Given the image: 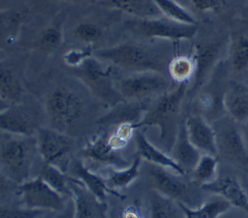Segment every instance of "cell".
Masks as SVG:
<instances>
[{"label":"cell","instance_id":"obj_30","mask_svg":"<svg viewBox=\"0 0 248 218\" xmlns=\"http://www.w3.org/2000/svg\"><path fill=\"white\" fill-rule=\"evenodd\" d=\"M39 176L47 182L60 195L67 199H72L71 182L73 177L71 175H67L66 172L55 166L44 163Z\"/></svg>","mask_w":248,"mask_h":218},{"label":"cell","instance_id":"obj_37","mask_svg":"<svg viewBox=\"0 0 248 218\" xmlns=\"http://www.w3.org/2000/svg\"><path fill=\"white\" fill-rule=\"evenodd\" d=\"M192 6L201 13H219L222 11L228 0H190Z\"/></svg>","mask_w":248,"mask_h":218},{"label":"cell","instance_id":"obj_21","mask_svg":"<svg viewBox=\"0 0 248 218\" xmlns=\"http://www.w3.org/2000/svg\"><path fill=\"white\" fill-rule=\"evenodd\" d=\"M136 147L139 157L151 164L165 167L177 174L186 176L185 171L171 158L170 154L166 153L156 145H154L143 132H137L135 136Z\"/></svg>","mask_w":248,"mask_h":218},{"label":"cell","instance_id":"obj_16","mask_svg":"<svg viewBox=\"0 0 248 218\" xmlns=\"http://www.w3.org/2000/svg\"><path fill=\"white\" fill-rule=\"evenodd\" d=\"M71 191L75 218H108L107 202L98 199L75 177L71 182Z\"/></svg>","mask_w":248,"mask_h":218},{"label":"cell","instance_id":"obj_24","mask_svg":"<svg viewBox=\"0 0 248 218\" xmlns=\"http://www.w3.org/2000/svg\"><path fill=\"white\" fill-rule=\"evenodd\" d=\"M27 13L20 8H6L0 13V36L4 46H14L20 37Z\"/></svg>","mask_w":248,"mask_h":218},{"label":"cell","instance_id":"obj_13","mask_svg":"<svg viewBox=\"0 0 248 218\" xmlns=\"http://www.w3.org/2000/svg\"><path fill=\"white\" fill-rule=\"evenodd\" d=\"M227 42L225 39L202 43L195 46L193 58L196 63V72L191 83L189 92L191 96H195L207 82L210 73L215 70L218 65L219 57L223 51Z\"/></svg>","mask_w":248,"mask_h":218},{"label":"cell","instance_id":"obj_6","mask_svg":"<svg viewBox=\"0 0 248 218\" xmlns=\"http://www.w3.org/2000/svg\"><path fill=\"white\" fill-rule=\"evenodd\" d=\"M147 174L154 190L160 194L191 208L198 207L204 203L199 190L185 180V176L151 163L147 167Z\"/></svg>","mask_w":248,"mask_h":218},{"label":"cell","instance_id":"obj_41","mask_svg":"<svg viewBox=\"0 0 248 218\" xmlns=\"http://www.w3.org/2000/svg\"><path fill=\"white\" fill-rule=\"evenodd\" d=\"M245 17H246L247 20H248V7L246 8V11H245Z\"/></svg>","mask_w":248,"mask_h":218},{"label":"cell","instance_id":"obj_22","mask_svg":"<svg viewBox=\"0 0 248 218\" xmlns=\"http://www.w3.org/2000/svg\"><path fill=\"white\" fill-rule=\"evenodd\" d=\"M225 110L237 123L248 121V88L237 82H231L225 90Z\"/></svg>","mask_w":248,"mask_h":218},{"label":"cell","instance_id":"obj_23","mask_svg":"<svg viewBox=\"0 0 248 218\" xmlns=\"http://www.w3.org/2000/svg\"><path fill=\"white\" fill-rule=\"evenodd\" d=\"M24 92L25 89L18 72H16L13 67L2 64L1 76H0L1 109L22 102L24 99Z\"/></svg>","mask_w":248,"mask_h":218},{"label":"cell","instance_id":"obj_36","mask_svg":"<svg viewBox=\"0 0 248 218\" xmlns=\"http://www.w3.org/2000/svg\"><path fill=\"white\" fill-rule=\"evenodd\" d=\"M94 56L92 51V46H85L82 48H72L69 49L63 56L65 64L72 69L78 68L83 63Z\"/></svg>","mask_w":248,"mask_h":218},{"label":"cell","instance_id":"obj_9","mask_svg":"<svg viewBox=\"0 0 248 218\" xmlns=\"http://www.w3.org/2000/svg\"><path fill=\"white\" fill-rule=\"evenodd\" d=\"M16 194L19 196L22 207L49 212L62 210L69 200L56 192L41 176L17 185Z\"/></svg>","mask_w":248,"mask_h":218},{"label":"cell","instance_id":"obj_28","mask_svg":"<svg viewBox=\"0 0 248 218\" xmlns=\"http://www.w3.org/2000/svg\"><path fill=\"white\" fill-rule=\"evenodd\" d=\"M195 72L196 63L192 55H176L169 62V76L177 85L192 83Z\"/></svg>","mask_w":248,"mask_h":218},{"label":"cell","instance_id":"obj_33","mask_svg":"<svg viewBox=\"0 0 248 218\" xmlns=\"http://www.w3.org/2000/svg\"><path fill=\"white\" fill-rule=\"evenodd\" d=\"M154 2L164 17L182 24L197 25L195 17L175 0H154Z\"/></svg>","mask_w":248,"mask_h":218},{"label":"cell","instance_id":"obj_1","mask_svg":"<svg viewBox=\"0 0 248 218\" xmlns=\"http://www.w3.org/2000/svg\"><path fill=\"white\" fill-rule=\"evenodd\" d=\"M40 153L36 136H22L1 132L0 136V168L1 177L20 185L32 179Z\"/></svg>","mask_w":248,"mask_h":218},{"label":"cell","instance_id":"obj_5","mask_svg":"<svg viewBox=\"0 0 248 218\" xmlns=\"http://www.w3.org/2000/svg\"><path fill=\"white\" fill-rule=\"evenodd\" d=\"M45 111L51 128L66 133L83 117L85 103L75 90L67 87H56L46 95Z\"/></svg>","mask_w":248,"mask_h":218},{"label":"cell","instance_id":"obj_32","mask_svg":"<svg viewBox=\"0 0 248 218\" xmlns=\"http://www.w3.org/2000/svg\"><path fill=\"white\" fill-rule=\"evenodd\" d=\"M219 158L211 154H202L201 158L192 171L193 180L200 185L209 184L218 178Z\"/></svg>","mask_w":248,"mask_h":218},{"label":"cell","instance_id":"obj_19","mask_svg":"<svg viewBox=\"0 0 248 218\" xmlns=\"http://www.w3.org/2000/svg\"><path fill=\"white\" fill-rule=\"evenodd\" d=\"M68 170L70 171L71 176L80 180L86 186V188L101 201L107 202L108 195H111L120 200L125 199V196H123L118 190L110 188L107 179L91 171L81 160H72Z\"/></svg>","mask_w":248,"mask_h":218},{"label":"cell","instance_id":"obj_17","mask_svg":"<svg viewBox=\"0 0 248 218\" xmlns=\"http://www.w3.org/2000/svg\"><path fill=\"white\" fill-rule=\"evenodd\" d=\"M184 122L191 144L202 154L218 157L216 133L210 122L199 114L189 115L184 119Z\"/></svg>","mask_w":248,"mask_h":218},{"label":"cell","instance_id":"obj_10","mask_svg":"<svg viewBox=\"0 0 248 218\" xmlns=\"http://www.w3.org/2000/svg\"><path fill=\"white\" fill-rule=\"evenodd\" d=\"M127 28L141 37L167 41L191 40L198 33L197 25L178 23L164 16L146 20L133 19L127 22Z\"/></svg>","mask_w":248,"mask_h":218},{"label":"cell","instance_id":"obj_4","mask_svg":"<svg viewBox=\"0 0 248 218\" xmlns=\"http://www.w3.org/2000/svg\"><path fill=\"white\" fill-rule=\"evenodd\" d=\"M73 70L85 87L106 105L113 108L125 102L117 89V80L112 67L106 62L93 56Z\"/></svg>","mask_w":248,"mask_h":218},{"label":"cell","instance_id":"obj_31","mask_svg":"<svg viewBox=\"0 0 248 218\" xmlns=\"http://www.w3.org/2000/svg\"><path fill=\"white\" fill-rule=\"evenodd\" d=\"M142 159L138 154L135 155L131 164L125 168L111 170L107 182L112 189L119 190L128 187L139 175V169Z\"/></svg>","mask_w":248,"mask_h":218},{"label":"cell","instance_id":"obj_8","mask_svg":"<svg viewBox=\"0 0 248 218\" xmlns=\"http://www.w3.org/2000/svg\"><path fill=\"white\" fill-rule=\"evenodd\" d=\"M218 158L226 162L242 168H248V151L241 128L228 115L214 122Z\"/></svg>","mask_w":248,"mask_h":218},{"label":"cell","instance_id":"obj_3","mask_svg":"<svg viewBox=\"0 0 248 218\" xmlns=\"http://www.w3.org/2000/svg\"><path fill=\"white\" fill-rule=\"evenodd\" d=\"M188 84H180L174 89L169 90L160 97L150 109H147L139 129L156 126L160 131V140L164 147L171 151L178 131V116L185 96L187 95Z\"/></svg>","mask_w":248,"mask_h":218},{"label":"cell","instance_id":"obj_15","mask_svg":"<svg viewBox=\"0 0 248 218\" xmlns=\"http://www.w3.org/2000/svg\"><path fill=\"white\" fill-rule=\"evenodd\" d=\"M220 79L213 77L207 85H204L196 95L197 114L204 117L208 122H216L227 115L224 104L225 90Z\"/></svg>","mask_w":248,"mask_h":218},{"label":"cell","instance_id":"obj_14","mask_svg":"<svg viewBox=\"0 0 248 218\" xmlns=\"http://www.w3.org/2000/svg\"><path fill=\"white\" fill-rule=\"evenodd\" d=\"M83 153L84 157L92 162L110 165L116 169L125 168L131 164L123 158L122 152L115 149L112 145L108 131L105 128L101 129L88 141Z\"/></svg>","mask_w":248,"mask_h":218},{"label":"cell","instance_id":"obj_35","mask_svg":"<svg viewBox=\"0 0 248 218\" xmlns=\"http://www.w3.org/2000/svg\"><path fill=\"white\" fill-rule=\"evenodd\" d=\"M63 40V30L61 25L53 24L46 27L41 33L38 39V45L46 51H51L57 48Z\"/></svg>","mask_w":248,"mask_h":218},{"label":"cell","instance_id":"obj_27","mask_svg":"<svg viewBox=\"0 0 248 218\" xmlns=\"http://www.w3.org/2000/svg\"><path fill=\"white\" fill-rule=\"evenodd\" d=\"M149 218H185V214L178 202L154 190L150 199Z\"/></svg>","mask_w":248,"mask_h":218},{"label":"cell","instance_id":"obj_7","mask_svg":"<svg viewBox=\"0 0 248 218\" xmlns=\"http://www.w3.org/2000/svg\"><path fill=\"white\" fill-rule=\"evenodd\" d=\"M117 89L124 102L142 103L165 95L170 90V83L160 72H138L118 79Z\"/></svg>","mask_w":248,"mask_h":218},{"label":"cell","instance_id":"obj_26","mask_svg":"<svg viewBox=\"0 0 248 218\" xmlns=\"http://www.w3.org/2000/svg\"><path fill=\"white\" fill-rule=\"evenodd\" d=\"M229 62L237 74L248 71V35L237 32L229 40Z\"/></svg>","mask_w":248,"mask_h":218},{"label":"cell","instance_id":"obj_2","mask_svg":"<svg viewBox=\"0 0 248 218\" xmlns=\"http://www.w3.org/2000/svg\"><path fill=\"white\" fill-rule=\"evenodd\" d=\"M94 56L108 64L135 73L147 71L163 73L169 65L162 48L139 43H125L98 49Z\"/></svg>","mask_w":248,"mask_h":218},{"label":"cell","instance_id":"obj_39","mask_svg":"<svg viewBox=\"0 0 248 218\" xmlns=\"http://www.w3.org/2000/svg\"><path fill=\"white\" fill-rule=\"evenodd\" d=\"M53 218H75V209H74L73 200L69 199L63 209L54 212Z\"/></svg>","mask_w":248,"mask_h":218},{"label":"cell","instance_id":"obj_20","mask_svg":"<svg viewBox=\"0 0 248 218\" xmlns=\"http://www.w3.org/2000/svg\"><path fill=\"white\" fill-rule=\"evenodd\" d=\"M170 155L186 174L189 172L192 173L202 155V153L191 144L184 120L179 124Z\"/></svg>","mask_w":248,"mask_h":218},{"label":"cell","instance_id":"obj_38","mask_svg":"<svg viewBox=\"0 0 248 218\" xmlns=\"http://www.w3.org/2000/svg\"><path fill=\"white\" fill-rule=\"evenodd\" d=\"M121 218H149L138 203L128 204L121 212Z\"/></svg>","mask_w":248,"mask_h":218},{"label":"cell","instance_id":"obj_12","mask_svg":"<svg viewBox=\"0 0 248 218\" xmlns=\"http://www.w3.org/2000/svg\"><path fill=\"white\" fill-rule=\"evenodd\" d=\"M40 125L37 110L31 105L20 102L0 111V128L7 132L22 136H36Z\"/></svg>","mask_w":248,"mask_h":218},{"label":"cell","instance_id":"obj_29","mask_svg":"<svg viewBox=\"0 0 248 218\" xmlns=\"http://www.w3.org/2000/svg\"><path fill=\"white\" fill-rule=\"evenodd\" d=\"M180 205L184 211L185 218H219L232 207L231 203L220 197L206 201L195 208L188 207L182 203Z\"/></svg>","mask_w":248,"mask_h":218},{"label":"cell","instance_id":"obj_11","mask_svg":"<svg viewBox=\"0 0 248 218\" xmlns=\"http://www.w3.org/2000/svg\"><path fill=\"white\" fill-rule=\"evenodd\" d=\"M36 139L43 163L67 172L72 161L70 158L73 145L71 139L63 132L43 126L39 128Z\"/></svg>","mask_w":248,"mask_h":218},{"label":"cell","instance_id":"obj_42","mask_svg":"<svg viewBox=\"0 0 248 218\" xmlns=\"http://www.w3.org/2000/svg\"><path fill=\"white\" fill-rule=\"evenodd\" d=\"M66 1H79V0H66Z\"/></svg>","mask_w":248,"mask_h":218},{"label":"cell","instance_id":"obj_40","mask_svg":"<svg viewBox=\"0 0 248 218\" xmlns=\"http://www.w3.org/2000/svg\"><path fill=\"white\" fill-rule=\"evenodd\" d=\"M242 124H243V127L241 128V130H242L245 142L248 144V121L245 123H242Z\"/></svg>","mask_w":248,"mask_h":218},{"label":"cell","instance_id":"obj_34","mask_svg":"<svg viewBox=\"0 0 248 218\" xmlns=\"http://www.w3.org/2000/svg\"><path fill=\"white\" fill-rule=\"evenodd\" d=\"M73 35L81 44H86V46H93L103 40L104 32L97 24L84 22L75 27Z\"/></svg>","mask_w":248,"mask_h":218},{"label":"cell","instance_id":"obj_18","mask_svg":"<svg viewBox=\"0 0 248 218\" xmlns=\"http://www.w3.org/2000/svg\"><path fill=\"white\" fill-rule=\"evenodd\" d=\"M201 189L204 192L226 200L232 206L237 207L248 214V197L235 177H218L209 184L202 185Z\"/></svg>","mask_w":248,"mask_h":218},{"label":"cell","instance_id":"obj_25","mask_svg":"<svg viewBox=\"0 0 248 218\" xmlns=\"http://www.w3.org/2000/svg\"><path fill=\"white\" fill-rule=\"evenodd\" d=\"M105 5L132 16L134 19H155L162 13L154 0H100Z\"/></svg>","mask_w":248,"mask_h":218}]
</instances>
